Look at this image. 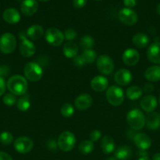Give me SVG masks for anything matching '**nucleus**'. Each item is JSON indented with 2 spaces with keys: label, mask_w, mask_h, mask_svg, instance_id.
Returning <instances> with one entry per match:
<instances>
[{
  "label": "nucleus",
  "mask_w": 160,
  "mask_h": 160,
  "mask_svg": "<svg viewBox=\"0 0 160 160\" xmlns=\"http://www.w3.org/2000/svg\"><path fill=\"white\" fill-rule=\"evenodd\" d=\"M6 87L9 92L14 95H24L28 90V82L26 78L20 75H13L9 78Z\"/></svg>",
  "instance_id": "1"
},
{
  "label": "nucleus",
  "mask_w": 160,
  "mask_h": 160,
  "mask_svg": "<svg viewBox=\"0 0 160 160\" xmlns=\"http://www.w3.org/2000/svg\"><path fill=\"white\" fill-rule=\"evenodd\" d=\"M126 121L132 130L140 131L145 126L146 117L142 111L134 109L127 113Z\"/></svg>",
  "instance_id": "2"
},
{
  "label": "nucleus",
  "mask_w": 160,
  "mask_h": 160,
  "mask_svg": "<svg viewBox=\"0 0 160 160\" xmlns=\"http://www.w3.org/2000/svg\"><path fill=\"white\" fill-rule=\"evenodd\" d=\"M57 146L61 151L67 152L72 151L75 145L76 139L73 133L71 131H64L59 135L57 139Z\"/></svg>",
  "instance_id": "3"
},
{
  "label": "nucleus",
  "mask_w": 160,
  "mask_h": 160,
  "mask_svg": "<svg viewBox=\"0 0 160 160\" xmlns=\"http://www.w3.org/2000/svg\"><path fill=\"white\" fill-rule=\"evenodd\" d=\"M25 78L31 82L39 81L43 75V70L39 64L35 62H28L24 68Z\"/></svg>",
  "instance_id": "4"
},
{
  "label": "nucleus",
  "mask_w": 160,
  "mask_h": 160,
  "mask_svg": "<svg viewBox=\"0 0 160 160\" xmlns=\"http://www.w3.org/2000/svg\"><path fill=\"white\" fill-rule=\"evenodd\" d=\"M106 98L109 104L113 106H119L124 101V93L121 88L116 85L109 87L106 92Z\"/></svg>",
  "instance_id": "5"
},
{
  "label": "nucleus",
  "mask_w": 160,
  "mask_h": 160,
  "mask_svg": "<svg viewBox=\"0 0 160 160\" xmlns=\"http://www.w3.org/2000/svg\"><path fill=\"white\" fill-rule=\"evenodd\" d=\"M17 47V39L11 33H5L0 37V51L3 54L13 52Z\"/></svg>",
  "instance_id": "6"
},
{
  "label": "nucleus",
  "mask_w": 160,
  "mask_h": 160,
  "mask_svg": "<svg viewBox=\"0 0 160 160\" xmlns=\"http://www.w3.org/2000/svg\"><path fill=\"white\" fill-rule=\"evenodd\" d=\"M19 36H20V39L21 40V43L20 44V46H19V51H20V54L24 57L26 58H29L34 56L36 52L35 45L31 41L27 38L26 33L22 31L20 33Z\"/></svg>",
  "instance_id": "7"
},
{
  "label": "nucleus",
  "mask_w": 160,
  "mask_h": 160,
  "mask_svg": "<svg viewBox=\"0 0 160 160\" xmlns=\"http://www.w3.org/2000/svg\"><path fill=\"white\" fill-rule=\"evenodd\" d=\"M96 63H97V70L102 74H111L115 69L113 59L108 55H101L97 58Z\"/></svg>",
  "instance_id": "8"
},
{
  "label": "nucleus",
  "mask_w": 160,
  "mask_h": 160,
  "mask_svg": "<svg viewBox=\"0 0 160 160\" xmlns=\"http://www.w3.org/2000/svg\"><path fill=\"white\" fill-rule=\"evenodd\" d=\"M45 38L47 43L52 46L58 47L63 43L64 40V34L57 28H51L46 30L45 33Z\"/></svg>",
  "instance_id": "9"
},
{
  "label": "nucleus",
  "mask_w": 160,
  "mask_h": 160,
  "mask_svg": "<svg viewBox=\"0 0 160 160\" xmlns=\"http://www.w3.org/2000/svg\"><path fill=\"white\" fill-rule=\"evenodd\" d=\"M119 20L127 26H133L138 20V16L134 10L130 8H122L118 14Z\"/></svg>",
  "instance_id": "10"
},
{
  "label": "nucleus",
  "mask_w": 160,
  "mask_h": 160,
  "mask_svg": "<svg viewBox=\"0 0 160 160\" xmlns=\"http://www.w3.org/2000/svg\"><path fill=\"white\" fill-rule=\"evenodd\" d=\"M34 146V142L30 138L26 136L19 137L14 141L13 147L17 152L20 154H26L28 153Z\"/></svg>",
  "instance_id": "11"
},
{
  "label": "nucleus",
  "mask_w": 160,
  "mask_h": 160,
  "mask_svg": "<svg viewBox=\"0 0 160 160\" xmlns=\"http://www.w3.org/2000/svg\"><path fill=\"white\" fill-rule=\"evenodd\" d=\"M122 62L129 67H133L138 63L140 60V54L134 48H127L122 56Z\"/></svg>",
  "instance_id": "12"
},
{
  "label": "nucleus",
  "mask_w": 160,
  "mask_h": 160,
  "mask_svg": "<svg viewBox=\"0 0 160 160\" xmlns=\"http://www.w3.org/2000/svg\"><path fill=\"white\" fill-rule=\"evenodd\" d=\"M131 72L126 69H120L118 70L114 76V80L116 84L119 86H126L132 81Z\"/></svg>",
  "instance_id": "13"
},
{
  "label": "nucleus",
  "mask_w": 160,
  "mask_h": 160,
  "mask_svg": "<svg viewBox=\"0 0 160 160\" xmlns=\"http://www.w3.org/2000/svg\"><path fill=\"white\" fill-rule=\"evenodd\" d=\"M157 104H158V102H157L156 98L152 95H145L141 98V102H140L141 109L144 112H148V113L154 112V110L156 109Z\"/></svg>",
  "instance_id": "14"
},
{
  "label": "nucleus",
  "mask_w": 160,
  "mask_h": 160,
  "mask_svg": "<svg viewBox=\"0 0 160 160\" xmlns=\"http://www.w3.org/2000/svg\"><path fill=\"white\" fill-rule=\"evenodd\" d=\"M147 57L151 62L160 65V42H155L147 50Z\"/></svg>",
  "instance_id": "15"
},
{
  "label": "nucleus",
  "mask_w": 160,
  "mask_h": 160,
  "mask_svg": "<svg viewBox=\"0 0 160 160\" xmlns=\"http://www.w3.org/2000/svg\"><path fill=\"white\" fill-rule=\"evenodd\" d=\"M133 142L139 149L146 151L152 146V139L144 133H138L133 138Z\"/></svg>",
  "instance_id": "16"
},
{
  "label": "nucleus",
  "mask_w": 160,
  "mask_h": 160,
  "mask_svg": "<svg viewBox=\"0 0 160 160\" xmlns=\"http://www.w3.org/2000/svg\"><path fill=\"white\" fill-rule=\"evenodd\" d=\"M74 103L77 109L80 111H84L92 106L93 98L89 94H82L75 98Z\"/></svg>",
  "instance_id": "17"
},
{
  "label": "nucleus",
  "mask_w": 160,
  "mask_h": 160,
  "mask_svg": "<svg viewBox=\"0 0 160 160\" xmlns=\"http://www.w3.org/2000/svg\"><path fill=\"white\" fill-rule=\"evenodd\" d=\"M39 9L37 0H24L20 6V10L24 16L31 17L34 15Z\"/></svg>",
  "instance_id": "18"
},
{
  "label": "nucleus",
  "mask_w": 160,
  "mask_h": 160,
  "mask_svg": "<svg viewBox=\"0 0 160 160\" xmlns=\"http://www.w3.org/2000/svg\"><path fill=\"white\" fill-rule=\"evenodd\" d=\"M90 87L93 91L101 92L106 90L108 87V81L104 76H96L91 80Z\"/></svg>",
  "instance_id": "19"
},
{
  "label": "nucleus",
  "mask_w": 160,
  "mask_h": 160,
  "mask_svg": "<svg viewBox=\"0 0 160 160\" xmlns=\"http://www.w3.org/2000/svg\"><path fill=\"white\" fill-rule=\"evenodd\" d=\"M3 18L9 24H15L20 20V12L14 8H8L3 13Z\"/></svg>",
  "instance_id": "20"
},
{
  "label": "nucleus",
  "mask_w": 160,
  "mask_h": 160,
  "mask_svg": "<svg viewBox=\"0 0 160 160\" xmlns=\"http://www.w3.org/2000/svg\"><path fill=\"white\" fill-rule=\"evenodd\" d=\"M144 78L150 82H158L160 81V66L155 65L148 67L144 72Z\"/></svg>",
  "instance_id": "21"
},
{
  "label": "nucleus",
  "mask_w": 160,
  "mask_h": 160,
  "mask_svg": "<svg viewBox=\"0 0 160 160\" xmlns=\"http://www.w3.org/2000/svg\"><path fill=\"white\" fill-rule=\"evenodd\" d=\"M145 125L148 129L156 131L160 128V115L158 112H152L146 117Z\"/></svg>",
  "instance_id": "22"
},
{
  "label": "nucleus",
  "mask_w": 160,
  "mask_h": 160,
  "mask_svg": "<svg viewBox=\"0 0 160 160\" xmlns=\"http://www.w3.org/2000/svg\"><path fill=\"white\" fill-rule=\"evenodd\" d=\"M44 34V30L42 26L39 24H34L29 27L26 31L27 37L32 41L41 38Z\"/></svg>",
  "instance_id": "23"
},
{
  "label": "nucleus",
  "mask_w": 160,
  "mask_h": 160,
  "mask_svg": "<svg viewBox=\"0 0 160 160\" xmlns=\"http://www.w3.org/2000/svg\"><path fill=\"white\" fill-rule=\"evenodd\" d=\"M100 146L104 153L105 154H111L115 149V144L114 139L111 136L106 135L103 137L100 142Z\"/></svg>",
  "instance_id": "24"
},
{
  "label": "nucleus",
  "mask_w": 160,
  "mask_h": 160,
  "mask_svg": "<svg viewBox=\"0 0 160 160\" xmlns=\"http://www.w3.org/2000/svg\"><path fill=\"white\" fill-rule=\"evenodd\" d=\"M63 53L68 59H74L78 53V46L73 42H67L63 47Z\"/></svg>",
  "instance_id": "25"
},
{
  "label": "nucleus",
  "mask_w": 160,
  "mask_h": 160,
  "mask_svg": "<svg viewBox=\"0 0 160 160\" xmlns=\"http://www.w3.org/2000/svg\"><path fill=\"white\" fill-rule=\"evenodd\" d=\"M132 42L136 47L139 48H143L149 45L150 38L147 34H144V33H137L133 35Z\"/></svg>",
  "instance_id": "26"
},
{
  "label": "nucleus",
  "mask_w": 160,
  "mask_h": 160,
  "mask_svg": "<svg viewBox=\"0 0 160 160\" xmlns=\"http://www.w3.org/2000/svg\"><path fill=\"white\" fill-rule=\"evenodd\" d=\"M131 156L132 149L128 145H121L115 152V157L117 160H128Z\"/></svg>",
  "instance_id": "27"
},
{
  "label": "nucleus",
  "mask_w": 160,
  "mask_h": 160,
  "mask_svg": "<svg viewBox=\"0 0 160 160\" xmlns=\"http://www.w3.org/2000/svg\"><path fill=\"white\" fill-rule=\"evenodd\" d=\"M126 96L130 100H137L142 96L143 90L138 86H131L126 90Z\"/></svg>",
  "instance_id": "28"
},
{
  "label": "nucleus",
  "mask_w": 160,
  "mask_h": 160,
  "mask_svg": "<svg viewBox=\"0 0 160 160\" xmlns=\"http://www.w3.org/2000/svg\"><path fill=\"white\" fill-rule=\"evenodd\" d=\"M81 58L85 64H91L97 60V53L93 49L84 50L82 53Z\"/></svg>",
  "instance_id": "29"
},
{
  "label": "nucleus",
  "mask_w": 160,
  "mask_h": 160,
  "mask_svg": "<svg viewBox=\"0 0 160 160\" xmlns=\"http://www.w3.org/2000/svg\"><path fill=\"white\" fill-rule=\"evenodd\" d=\"M80 48L84 51V50L92 49L94 45V39L90 35H85L80 39L79 42Z\"/></svg>",
  "instance_id": "30"
},
{
  "label": "nucleus",
  "mask_w": 160,
  "mask_h": 160,
  "mask_svg": "<svg viewBox=\"0 0 160 160\" xmlns=\"http://www.w3.org/2000/svg\"><path fill=\"white\" fill-rule=\"evenodd\" d=\"M17 109L21 112H25V111L28 110V109L31 106V102H30L28 95H24L23 96L20 97L17 101Z\"/></svg>",
  "instance_id": "31"
},
{
  "label": "nucleus",
  "mask_w": 160,
  "mask_h": 160,
  "mask_svg": "<svg viewBox=\"0 0 160 160\" xmlns=\"http://www.w3.org/2000/svg\"><path fill=\"white\" fill-rule=\"evenodd\" d=\"M94 145L93 142L90 140H85L80 143L79 146H78V149L79 152L83 155H87L92 152L93 151Z\"/></svg>",
  "instance_id": "32"
},
{
  "label": "nucleus",
  "mask_w": 160,
  "mask_h": 160,
  "mask_svg": "<svg viewBox=\"0 0 160 160\" xmlns=\"http://www.w3.org/2000/svg\"><path fill=\"white\" fill-rule=\"evenodd\" d=\"M74 112H75V109H74L73 106L70 103H65L61 106V113L64 117L69 118L74 115Z\"/></svg>",
  "instance_id": "33"
},
{
  "label": "nucleus",
  "mask_w": 160,
  "mask_h": 160,
  "mask_svg": "<svg viewBox=\"0 0 160 160\" xmlns=\"http://www.w3.org/2000/svg\"><path fill=\"white\" fill-rule=\"evenodd\" d=\"M13 142V136L9 131H3L0 134V142L3 145H9Z\"/></svg>",
  "instance_id": "34"
},
{
  "label": "nucleus",
  "mask_w": 160,
  "mask_h": 160,
  "mask_svg": "<svg viewBox=\"0 0 160 160\" xmlns=\"http://www.w3.org/2000/svg\"><path fill=\"white\" fill-rule=\"evenodd\" d=\"M3 102L7 106H12L17 102V98H16V95H14L13 94L7 93L3 96Z\"/></svg>",
  "instance_id": "35"
},
{
  "label": "nucleus",
  "mask_w": 160,
  "mask_h": 160,
  "mask_svg": "<svg viewBox=\"0 0 160 160\" xmlns=\"http://www.w3.org/2000/svg\"><path fill=\"white\" fill-rule=\"evenodd\" d=\"M64 39L68 42H72V41L75 40L77 37V32L74 29L72 28H68V29L65 30L64 31Z\"/></svg>",
  "instance_id": "36"
},
{
  "label": "nucleus",
  "mask_w": 160,
  "mask_h": 160,
  "mask_svg": "<svg viewBox=\"0 0 160 160\" xmlns=\"http://www.w3.org/2000/svg\"><path fill=\"white\" fill-rule=\"evenodd\" d=\"M101 138V132L98 130H93L89 134V138L91 142H97Z\"/></svg>",
  "instance_id": "37"
},
{
  "label": "nucleus",
  "mask_w": 160,
  "mask_h": 160,
  "mask_svg": "<svg viewBox=\"0 0 160 160\" xmlns=\"http://www.w3.org/2000/svg\"><path fill=\"white\" fill-rule=\"evenodd\" d=\"M87 3V0H72L73 6L76 9H82Z\"/></svg>",
  "instance_id": "38"
},
{
  "label": "nucleus",
  "mask_w": 160,
  "mask_h": 160,
  "mask_svg": "<svg viewBox=\"0 0 160 160\" xmlns=\"http://www.w3.org/2000/svg\"><path fill=\"white\" fill-rule=\"evenodd\" d=\"M9 67L6 65H0V78H4L9 73Z\"/></svg>",
  "instance_id": "39"
},
{
  "label": "nucleus",
  "mask_w": 160,
  "mask_h": 160,
  "mask_svg": "<svg viewBox=\"0 0 160 160\" xmlns=\"http://www.w3.org/2000/svg\"><path fill=\"white\" fill-rule=\"evenodd\" d=\"M73 63L77 67H82L83 65H84V62L82 59L81 56H76L75 58H74Z\"/></svg>",
  "instance_id": "40"
},
{
  "label": "nucleus",
  "mask_w": 160,
  "mask_h": 160,
  "mask_svg": "<svg viewBox=\"0 0 160 160\" xmlns=\"http://www.w3.org/2000/svg\"><path fill=\"white\" fill-rule=\"evenodd\" d=\"M6 84L5 79L3 78H0V96L3 95L6 92Z\"/></svg>",
  "instance_id": "41"
},
{
  "label": "nucleus",
  "mask_w": 160,
  "mask_h": 160,
  "mask_svg": "<svg viewBox=\"0 0 160 160\" xmlns=\"http://www.w3.org/2000/svg\"><path fill=\"white\" fill-rule=\"evenodd\" d=\"M123 4L126 8H133L136 5V0H123Z\"/></svg>",
  "instance_id": "42"
},
{
  "label": "nucleus",
  "mask_w": 160,
  "mask_h": 160,
  "mask_svg": "<svg viewBox=\"0 0 160 160\" xmlns=\"http://www.w3.org/2000/svg\"><path fill=\"white\" fill-rule=\"evenodd\" d=\"M47 147L50 148V150H56L57 148V142L54 140H50L47 142Z\"/></svg>",
  "instance_id": "43"
},
{
  "label": "nucleus",
  "mask_w": 160,
  "mask_h": 160,
  "mask_svg": "<svg viewBox=\"0 0 160 160\" xmlns=\"http://www.w3.org/2000/svg\"><path fill=\"white\" fill-rule=\"evenodd\" d=\"M154 91V86L153 84H145L144 86V88H143V92H144L145 93H151Z\"/></svg>",
  "instance_id": "44"
},
{
  "label": "nucleus",
  "mask_w": 160,
  "mask_h": 160,
  "mask_svg": "<svg viewBox=\"0 0 160 160\" xmlns=\"http://www.w3.org/2000/svg\"><path fill=\"white\" fill-rule=\"evenodd\" d=\"M0 160H13L11 156L5 152H0Z\"/></svg>",
  "instance_id": "45"
},
{
  "label": "nucleus",
  "mask_w": 160,
  "mask_h": 160,
  "mask_svg": "<svg viewBox=\"0 0 160 160\" xmlns=\"http://www.w3.org/2000/svg\"><path fill=\"white\" fill-rule=\"evenodd\" d=\"M152 160H160V152L155 153L152 157Z\"/></svg>",
  "instance_id": "46"
},
{
  "label": "nucleus",
  "mask_w": 160,
  "mask_h": 160,
  "mask_svg": "<svg viewBox=\"0 0 160 160\" xmlns=\"http://www.w3.org/2000/svg\"><path fill=\"white\" fill-rule=\"evenodd\" d=\"M138 160H150V159H149L148 156H141L138 159Z\"/></svg>",
  "instance_id": "47"
},
{
  "label": "nucleus",
  "mask_w": 160,
  "mask_h": 160,
  "mask_svg": "<svg viewBox=\"0 0 160 160\" xmlns=\"http://www.w3.org/2000/svg\"><path fill=\"white\" fill-rule=\"evenodd\" d=\"M156 12H157V13L158 14V15H160V3L158 5V6H157Z\"/></svg>",
  "instance_id": "48"
},
{
  "label": "nucleus",
  "mask_w": 160,
  "mask_h": 160,
  "mask_svg": "<svg viewBox=\"0 0 160 160\" xmlns=\"http://www.w3.org/2000/svg\"><path fill=\"white\" fill-rule=\"evenodd\" d=\"M106 160H117V159H116L115 157H110V158H108Z\"/></svg>",
  "instance_id": "49"
},
{
  "label": "nucleus",
  "mask_w": 160,
  "mask_h": 160,
  "mask_svg": "<svg viewBox=\"0 0 160 160\" xmlns=\"http://www.w3.org/2000/svg\"><path fill=\"white\" fill-rule=\"evenodd\" d=\"M40 2H47V1H50V0H39Z\"/></svg>",
  "instance_id": "50"
},
{
  "label": "nucleus",
  "mask_w": 160,
  "mask_h": 160,
  "mask_svg": "<svg viewBox=\"0 0 160 160\" xmlns=\"http://www.w3.org/2000/svg\"><path fill=\"white\" fill-rule=\"evenodd\" d=\"M94 1H100V0H94Z\"/></svg>",
  "instance_id": "51"
},
{
  "label": "nucleus",
  "mask_w": 160,
  "mask_h": 160,
  "mask_svg": "<svg viewBox=\"0 0 160 160\" xmlns=\"http://www.w3.org/2000/svg\"><path fill=\"white\" fill-rule=\"evenodd\" d=\"M159 103H160V96H159Z\"/></svg>",
  "instance_id": "52"
}]
</instances>
